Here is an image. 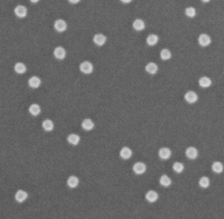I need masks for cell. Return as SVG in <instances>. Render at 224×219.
<instances>
[{"instance_id": "obj_1", "label": "cell", "mask_w": 224, "mask_h": 219, "mask_svg": "<svg viewBox=\"0 0 224 219\" xmlns=\"http://www.w3.org/2000/svg\"><path fill=\"white\" fill-rule=\"evenodd\" d=\"M81 72L84 74H91L94 71V66L90 61H83L80 65Z\"/></svg>"}, {"instance_id": "obj_2", "label": "cell", "mask_w": 224, "mask_h": 219, "mask_svg": "<svg viewBox=\"0 0 224 219\" xmlns=\"http://www.w3.org/2000/svg\"><path fill=\"white\" fill-rule=\"evenodd\" d=\"M54 28L57 32H63L67 28V24L63 19L57 20L54 23Z\"/></svg>"}, {"instance_id": "obj_3", "label": "cell", "mask_w": 224, "mask_h": 219, "mask_svg": "<svg viewBox=\"0 0 224 219\" xmlns=\"http://www.w3.org/2000/svg\"><path fill=\"white\" fill-rule=\"evenodd\" d=\"M15 14L19 18H24L27 15V9L24 6L19 5L15 9Z\"/></svg>"}, {"instance_id": "obj_4", "label": "cell", "mask_w": 224, "mask_h": 219, "mask_svg": "<svg viewBox=\"0 0 224 219\" xmlns=\"http://www.w3.org/2000/svg\"><path fill=\"white\" fill-rule=\"evenodd\" d=\"M107 41V38L103 34H96L94 37V42L97 46H102Z\"/></svg>"}, {"instance_id": "obj_5", "label": "cell", "mask_w": 224, "mask_h": 219, "mask_svg": "<svg viewBox=\"0 0 224 219\" xmlns=\"http://www.w3.org/2000/svg\"><path fill=\"white\" fill-rule=\"evenodd\" d=\"M133 170L134 173L137 174H143L146 170V165L141 162H138L134 165Z\"/></svg>"}, {"instance_id": "obj_6", "label": "cell", "mask_w": 224, "mask_h": 219, "mask_svg": "<svg viewBox=\"0 0 224 219\" xmlns=\"http://www.w3.org/2000/svg\"><path fill=\"white\" fill-rule=\"evenodd\" d=\"M53 54L57 59H64L66 57V51L63 47L59 46L54 50Z\"/></svg>"}, {"instance_id": "obj_7", "label": "cell", "mask_w": 224, "mask_h": 219, "mask_svg": "<svg viewBox=\"0 0 224 219\" xmlns=\"http://www.w3.org/2000/svg\"><path fill=\"white\" fill-rule=\"evenodd\" d=\"M185 99L188 103H194L198 99V95L193 91H189L185 95Z\"/></svg>"}, {"instance_id": "obj_8", "label": "cell", "mask_w": 224, "mask_h": 219, "mask_svg": "<svg viewBox=\"0 0 224 219\" xmlns=\"http://www.w3.org/2000/svg\"><path fill=\"white\" fill-rule=\"evenodd\" d=\"M199 42L200 46L205 47L210 44V42H211V39H210V36H208L207 34H203L200 35L199 38Z\"/></svg>"}, {"instance_id": "obj_9", "label": "cell", "mask_w": 224, "mask_h": 219, "mask_svg": "<svg viewBox=\"0 0 224 219\" xmlns=\"http://www.w3.org/2000/svg\"><path fill=\"white\" fill-rule=\"evenodd\" d=\"M186 156L190 159H195L198 156V151L194 147H189L186 150Z\"/></svg>"}, {"instance_id": "obj_10", "label": "cell", "mask_w": 224, "mask_h": 219, "mask_svg": "<svg viewBox=\"0 0 224 219\" xmlns=\"http://www.w3.org/2000/svg\"><path fill=\"white\" fill-rule=\"evenodd\" d=\"M159 155L162 159H168L171 156V151L169 148L162 147L159 150Z\"/></svg>"}, {"instance_id": "obj_11", "label": "cell", "mask_w": 224, "mask_h": 219, "mask_svg": "<svg viewBox=\"0 0 224 219\" xmlns=\"http://www.w3.org/2000/svg\"><path fill=\"white\" fill-rule=\"evenodd\" d=\"M146 199L148 201L151 203H153L156 201L158 198H159V195H158L157 193L155 191L151 190L149 191L146 194Z\"/></svg>"}, {"instance_id": "obj_12", "label": "cell", "mask_w": 224, "mask_h": 219, "mask_svg": "<svg viewBox=\"0 0 224 219\" xmlns=\"http://www.w3.org/2000/svg\"><path fill=\"white\" fill-rule=\"evenodd\" d=\"M145 26L144 21L140 19H135L133 23V27L137 31H141L145 28Z\"/></svg>"}, {"instance_id": "obj_13", "label": "cell", "mask_w": 224, "mask_h": 219, "mask_svg": "<svg viewBox=\"0 0 224 219\" xmlns=\"http://www.w3.org/2000/svg\"><path fill=\"white\" fill-rule=\"evenodd\" d=\"M41 84V80L38 76H34L31 77L28 80L29 86L33 88H37Z\"/></svg>"}, {"instance_id": "obj_14", "label": "cell", "mask_w": 224, "mask_h": 219, "mask_svg": "<svg viewBox=\"0 0 224 219\" xmlns=\"http://www.w3.org/2000/svg\"><path fill=\"white\" fill-rule=\"evenodd\" d=\"M28 197L27 193L23 190H19L17 191L15 194V199L18 201V202H23V201L26 199Z\"/></svg>"}, {"instance_id": "obj_15", "label": "cell", "mask_w": 224, "mask_h": 219, "mask_svg": "<svg viewBox=\"0 0 224 219\" xmlns=\"http://www.w3.org/2000/svg\"><path fill=\"white\" fill-rule=\"evenodd\" d=\"M120 154L122 158L124 159H128L130 158L131 155H132V151H131V150L129 147H124L121 150Z\"/></svg>"}, {"instance_id": "obj_16", "label": "cell", "mask_w": 224, "mask_h": 219, "mask_svg": "<svg viewBox=\"0 0 224 219\" xmlns=\"http://www.w3.org/2000/svg\"><path fill=\"white\" fill-rule=\"evenodd\" d=\"M145 70L148 73L154 74L158 71V66L155 63H149L146 65Z\"/></svg>"}, {"instance_id": "obj_17", "label": "cell", "mask_w": 224, "mask_h": 219, "mask_svg": "<svg viewBox=\"0 0 224 219\" xmlns=\"http://www.w3.org/2000/svg\"><path fill=\"white\" fill-rule=\"evenodd\" d=\"M199 85L203 87H208L212 84V80L207 76H203L200 78L199 81Z\"/></svg>"}, {"instance_id": "obj_18", "label": "cell", "mask_w": 224, "mask_h": 219, "mask_svg": "<svg viewBox=\"0 0 224 219\" xmlns=\"http://www.w3.org/2000/svg\"><path fill=\"white\" fill-rule=\"evenodd\" d=\"M82 127L86 130H91L94 128V123L91 119H86L82 122Z\"/></svg>"}, {"instance_id": "obj_19", "label": "cell", "mask_w": 224, "mask_h": 219, "mask_svg": "<svg viewBox=\"0 0 224 219\" xmlns=\"http://www.w3.org/2000/svg\"><path fill=\"white\" fill-rule=\"evenodd\" d=\"M78 183H79V180L75 176H70L68 179V181H67L68 186L70 187H71V188L76 187L78 185Z\"/></svg>"}, {"instance_id": "obj_20", "label": "cell", "mask_w": 224, "mask_h": 219, "mask_svg": "<svg viewBox=\"0 0 224 219\" xmlns=\"http://www.w3.org/2000/svg\"><path fill=\"white\" fill-rule=\"evenodd\" d=\"M158 41H159V37L156 34H150L147 38V43L151 46H155Z\"/></svg>"}, {"instance_id": "obj_21", "label": "cell", "mask_w": 224, "mask_h": 219, "mask_svg": "<svg viewBox=\"0 0 224 219\" xmlns=\"http://www.w3.org/2000/svg\"><path fill=\"white\" fill-rule=\"evenodd\" d=\"M41 109L38 104H32L29 108V112L34 116H37L40 113Z\"/></svg>"}, {"instance_id": "obj_22", "label": "cell", "mask_w": 224, "mask_h": 219, "mask_svg": "<svg viewBox=\"0 0 224 219\" xmlns=\"http://www.w3.org/2000/svg\"><path fill=\"white\" fill-rule=\"evenodd\" d=\"M15 71L18 74H24L26 71V67L23 63H17L15 65Z\"/></svg>"}, {"instance_id": "obj_23", "label": "cell", "mask_w": 224, "mask_h": 219, "mask_svg": "<svg viewBox=\"0 0 224 219\" xmlns=\"http://www.w3.org/2000/svg\"><path fill=\"white\" fill-rule=\"evenodd\" d=\"M67 139L68 142L72 144V145H77L79 142H80V137H79V135L75 134H70Z\"/></svg>"}, {"instance_id": "obj_24", "label": "cell", "mask_w": 224, "mask_h": 219, "mask_svg": "<svg viewBox=\"0 0 224 219\" xmlns=\"http://www.w3.org/2000/svg\"><path fill=\"white\" fill-rule=\"evenodd\" d=\"M160 183L162 186L168 187L172 184V181H171V179L167 175H162L160 179Z\"/></svg>"}, {"instance_id": "obj_25", "label": "cell", "mask_w": 224, "mask_h": 219, "mask_svg": "<svg viewBox=\"0 0 224 219\" xmlns=\"http://www.w3.org/2000/svg\"><path fill=\"white\" fill-rule=\"evenodd\" d=\"M212 170L216 173H221L223 170V166L222 163L219 161L214 162L212 165Z\"/></svg>"}, {"instance_id": "obj_26", "label": "cell", "mask_w": 224, "mask_h": 219, "mask_svg": "<svg viewBox=\"0 0 224 219\" xmlns=\"http://www.w3.org/2000/svg\"><path fill=\"white\" fill-rule=\"evenodd\" d=\"M42 126H43V129H44L46 131H51L53 130V128L54 125L51 120L46 119L43 122Z\"/></svg>"}, {"instance_id": "obj_27", "label": "cell", "mask_w": 224, "mask_h": 219, "mask_svg": "<svg viewBox=\"0 0 224 219\" xmlns=\"http://www.w3.org/2000/svg\"><path fill=\"white\" fill-rule=\"evenodd\" d=\"M199 185L200 187H203V188L208 187L210 185L209 178L206 176L202 177L199 180Z\"/></svg>"}, {"instance_id": "obj_28", "label": "cell", "mask_w": 224, "mask_h": 219, "mask_svg": "<svg viewBox=\"0 0 224 219\" xmlns=\"http://www.w3.org/2000/svg\"><path fill=\"white\" fill-rule=\"evenodd\" d=\"M160 58L163 60H168L171 58V52L168 49H163L160 52Z\"/></svg>"}, {"instance_id": "obj_29", "label": "cell", "mask_w": 224, "mask_h": 219, "mask_svg": "<svg viewBox=\"0 0 224 219\" xmlns=\"http://www.w3.org/2000/svg\"><path fill=\"white\" fill-rule=\"evenodd\" d=\"M173 169L174 170L175 172L178 173H181L184 169V166L182 163H179V162H176L173 165Z\"/></svg>"}, {"instance_id": "obj_30", "label": "cell", "mask_w": 224, "mask_h": 219, "mask_svg": "<svg viewBox=\"0 0 224 219\" xmlns=\"http://www.w3.org/2000/svg\"><path fill=\"white\" fill-rule=\"evenodd\" d=\"M185 13L187 16L189 17H194L196 15V10L194 7H187L185 10Z\"/></svg>"}, {"instance_id": "obj_31", "label": "cell", "mask_w": 224, "mask_h": 219, "mask_svg": "<svg viewBox=\"0 0 224 219\" xmlns=\"http://www.w3.org/2000/svg\"><path fill=\"white\" fill-rule=\"evenodd\" d=\"M68 2L72 4H76L80 2V0H68Z\"/></svg>"}, {"instance_id": "obj_32", "label": "cell", "mask_w": 224, "mask_h": 219, "mask_svg": "<svg viewBox=\"0 0 224 219\" xmlns=\"http://www.w3.org/2000/svg\"><path fill=\"white\" fill-rule=\"evenodd\" d=\"M120 1L122 2V3H130L132 0H120Z\"/></svg>"}, {"instance_id": "obj_33", "label": "cell", "mask_w": 224, "mask_h": 219, "mask_svg": "<svg viewBox=\"0 0 224 219\" xmlns=\"http://www.w3.org/2000/svg\"><path fill=\"white\" fill-rule=\"evenodd\" d=\"M30 2H31L32 3H38L39 0H30Z\"/></svg>"}, {"instance_id": "obj_34", "label": "cell", "mask_w": 224, "mask_h": 219, "mask_svg": "<svg viewBox=\"0 0 224 219\" xmlns=\"http://www.w3.org/2000/svg\"><path fill=\"white\" fill-rule=\"evenodd\" d=\"M203 2H209L210 0H202Z\"/></svg>"}]
</instances>
